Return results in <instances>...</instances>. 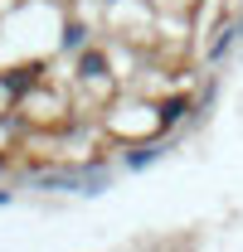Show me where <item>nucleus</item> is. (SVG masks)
<instances>
[{"mask_svg":"<svg viewBox=\"0 0 243 252\" xmlns=\"http://www.w3.org/2000/svg\"><path fill=\"white\" fill-rule=\"evenodd\" d=\"M190 107H195L190 97H170V102L161 107V126H175V122H180V117H185V112H190Z\"/></svg>","mask_w":243,"mask_h":252,"instance_id":"nucleus-2","label":"nucleus"},{"mask_svg":"<svg viewBox=\"0 0 243 252\" xmlns=\"http://www.w3.org/2000/svg\"><path fill=\"white\" fill-rule=\"evenodd\" d=\"M239 34H243V25H234V20H224V25H219V39H214V49H209V59L219 63L224 54H229V49H234V44H239Z\"/></svg>","mask_w":243,"mask_h":252,"instance_id":"nucleus-1","label":"nucleus"},{"mask_svg":"<svg viewBox=\"0 0 243 252\" xmlns=\"http://www.w3.org/2000/svg\"><path fill=\"white\" fill-rule=\"evenodd\" d=\"M83 25H68V30H63V49H83Z\"/></svg>","mask_w":243,"mask_h":252,"instance_id":"nucleus-4","label":"nucleus"},{"mask_svg":"<svg viewBox=\"0 0 243 252\" xmlns=\"http://www.w3.org/2000/svg\"><path fill=\"white\" fill-rule=\"evenodd\" d=\"M0 165H5V160H0Z\"/></svg>","mask_w":243,"mask_h":252,"instance_id":"nucleus-6","label":"nucleus"},{"mask_svg":"<svg viewBox=\"0 0 243 252\" xmlns=\"http://www.w3.org/2000/svg\"><path fill=\"white\" fill-rule=\"evenodd\" d=\"M102 68H107L102 54H83V59H78V73H83V78H102Z\"/></svg>","mask_w":243,"mask_h":252,"instance_id":"nucleus-3","label":"nucleus"},{"mask_svg":"<svg viewBox=\"0 0 243 252\" xmlns=\"http://www.w3.org/2000/svg\"><path fill=\"white\" fill-rule=\"evenodd\" d=\"M156 156H161V146H146V151H136V156H131V165H136V170H141V165H151Z\"/></svg>","mask_w":243,"mask_h":252,"instance_id":"nucleus-5","label":"nucleus"}]
</instances>
